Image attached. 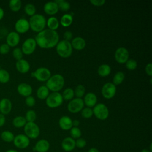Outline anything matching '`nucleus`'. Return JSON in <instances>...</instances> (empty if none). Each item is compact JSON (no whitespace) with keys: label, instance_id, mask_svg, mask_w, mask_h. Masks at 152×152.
<instances>
[{"label":"nucleus","instance_id":"1","mask_svg":"<svg viewBox=\"0 0 152 152\" xmlns=\"http://www.w3.org/2000/svg\"><path fill=\"white\" fill-rule=\"evenodd\" d=\"M37 45L42 49H51L56 46L59 42V36L56 31L48 28L38 33L35 37Z\"/></svg>","mask_w":152,"mask_h":152},{"label":"nucleus","instance_id":"2","mask_svg":"<svg viewBox=\"0 0 152 152\" xmlns=\"http://www.w3.org/2000/svg\"><path fill=\"white\" fill-rule=\"evenodd\" d=\"M65 84V79L63 75L56 74L51 75L46 83V86L49 90L52 92H59Z\"/></svg>","mask_w":152,"mask_h":152},{"label":"nucleus","instance_id":"3","mask_svg":"<svg viewBox=\"0 0 152 152\" xmlns=\"http://www.w3.org/2000/svg\"><path fill=\"white\" fill-rule=\"evenodd\" d=\"M28 23L30 28L37 33L43 30L46 26V20L45 17L40 14H36L30 17Z\"/></svg>","mask_w":152,"mask_h":152},{"label":"nucleus","instance_id":"4","mask_svg":"<svg viewBox=\"0 0 152 152\" xmlns=\"http://www.w3.org/2000/svg\"><path fill=\"white\" fill-rule=\"evenodd\" d=\"M72 49L71 42L65 40L59 41L56 46L58 55L62 58H69L72 55Z\"/></svg>","mask_w":152,"mask_h":152},{"label":"nucleus","instance_id":"5","mask_svg":"<svg viewBox=\"0 0 152 152\" xmlns=\"http://www.w3.org/2000/svg\"><path fill=\"white\" fill-rule=\"evenodd\" d=\"M92 109L93 115L99 120H106L109 116V110L108 107L102 103L96 104Z\"/></svg>","mask_w":152,"mask_h":152},{"label":"nucleus","instance_id":"6","mask_svg":"<svg viewBox=\"0 0 152 152\" xmlns=\"http://www.w3.org/2000/svg\"><path fill=\"white\" fill-rule=\"evenodd\" d=\"M46 105L50 108H56L60 106L63 103L62 94L59 92H52L45 99Z\"/></svg>","mask_w":152,"mask_h":152},{"label":"nucleus","instance_id":"7","mask_svg":"<svg viewBox=\"0 0 152 152\" xmlns=\"http://www.w3.org/2000/svg\"><path fill=\"white\" fill-rule=\"evenodd\" d=\"M24 132L29 139H36L40 134V128L35 122H27L24 126Z\"/></svg>","mask_w":152,"mask_h":152},{"label":"nucleus","instance_id":"8","mask_svg":"<svg viewBox=\"0 0 152 152\" xmlns=\"http://www.w3.org/2000/svg\"><path fill=\"white\" fill-rule=\"evenodd\" d=\"M31 75L41 82L47 81L51 76L50 71L45 67H40L31 72Z\"/></svg>","mask_w":152,"mask_h":152},{"label":"nucleus","instance_id":"9","mask_svg":"<svg viewBox=\"0 0 152 152\" xmlns=\"http://www.w3.org/2000/svg\"><path fill=\"white\" fill-rule=\"evenodd\" d=\"M84 103L81 98L72 99L68 104L67 109L68 111L72 113H76L81 111L84 108Z\"/></svg>","mask_w":152,"mask_h":152},{"label":"nucleus","instance_id":"10","mask_svg":"<svg viewBox=\"0 0 152 152\" xmlns=\"http://www.w3.org/2000/svg\"><path fill=\"white\" fill-rule=\"evenodd\" d=\"M37 44L34 39L30 37L24 40L21 46V50L23 54L29 55L32 54L36 50Z\"/></svg>","mask_w":152,"mask_h":152},{"label":"nucleus","instance_id":"11","mask_svg":"<svg viewBox=\"0 0 152 152\" xmlns=\"http://www.w3.org/2000/svg\"><path fill=\"white\" fill-rule=\"evenodd\" d=\"M101 93L104 98L106 99H110L116 94V87L112 83H106L103 86Z\"/></svg>","mask_w":152,"mask_h":152},{"label":"nucleus","instance_id":"12","mask_svg":"<svg viewBox=\"0 0 152 152\" xmlns=\"http://www.w3.org/2000/svg\"><path fill=\"white\" fill-rule=\"evenodd\" d=\"M14 145L19 149H24L30 145V139L23 134H20L14 137L13 140Z\"/></svg>","mask_w":152,"mask_h":152},{"label":"nucleus","instance_id":"13","mask_svg":"<svg viewBox=\"0 0 152 152\" xmlns=\"http://www.w3.org/2000/svg\"><path fill=\"white\" fill-rule=\"evenodd\" d=\"M129 52L127 49L124 47L118 48L115 52V59L116 61L121 64H125L129 59Z\"/></svg>","mask_w":152,"mask_h":152},{"label":"nucleus","instance_id":"14","mask_svg":"<svg viewBox=\"0 0 152 152\" xmlns=\"http://www.w3.org/2000/svg\"><path fill=\"white\" fill-rule=\"evenodd\" d=\"M14 28L15 31L18 34H23L28 31L30 25L28 21L25 18H20L15 23Z\"/></svg>","mask_w":152,"mask_h":152},{"label":"nucleus","instance_id":"15","mask_svg":"<svg viewBox=\"0 0 152 152\" xmlns=\"http://www.w3.org/2000/svg\"><path fill=\"white\" fill-rule=\"evenodd\" d=\"M20 41V37L16 31L10 32L6 37V43L10 47H15Z\"/></svg>","mask_w":152,"mask_h":152},{"label":"nucleus","instance_id":"16","mask_svg":"<svg viewBox=\"0 0 152 152\" xmlns=\"http://www.w3.org/2000/svg\"><path fill=\"white\" fill-rule=\"evenodd\" d=\"M17 90L19 94L26 97L31 96L33 92L31 86L26 83H22L18 84L17 87Z\"/></svg>","mask_w":152,"mask_h":152},{"label":"nucleus","instance_id":"17","mask_svg":"<svg viewBox=\"0 0 152 152\" xmlns=\"http://www.w3.org/2000/svg\"><path fill=\"white\" fill-rule=\"evenodd\" d=\"M12 102L8 98H3L0 100V112L1 114L8 115L12 109Z\"/></svg>","mask_w":152,"mask_h":152},{"label":"nucleus","instance_id":"18","mask_svg":"<svg viewBox=\"0 0 152 152\" xmlns=\"http://www.w3.org/2000/svg\"><path fill=\"white\" fill-rule=\"evenodd\" d=\"M43 10L46 14L49 15H53L58 12L59 9L57 4L54 1L45 3L43 6Z\"/></svg>","mask_w":152,"mask_h":152},{"label":"nucleus","instance_id":"19","mask_svg":"<svg viewBox=\"0 0 152 152\" xmlns=\"http://www.w3.org/2000/svg\"><path fill=\"white\" fill-rule=\"evenodd\" d=\"M61 147L65 151H71L75 147V140L71 137H66L62 141Z\"/></svg>","mask_w":152,"mask_h":152},{"label":"nucleus","instance_id":"20","mask_svg":"<svg viewBox=\"0 0 152 152\" xmlns=\"http://www.w3.org/2000/svg\"><path fill=\"white\" fill-rule=\"evenodd\" d=\"M50 148L49 141L45 139L37 141L33 150L36 152H47Z\"/></svg>","mask_w":152,"mask_h":152},{"label":"nucleus","instance_id":"21","mask_svg":"<svg viewBox=\"0 0 152 152\" xmlns=\"http://www.w3.org/2000/svg\"><path fill=\"white\" fill-rule=\"evenodd\" d=\"M15 68L21 74H26L29 71L30 65L27 60L21 59L17 61L15 63Z\"/></svg>","mask_w":152,"mask_h":152},{"label":"nucleus","instance_id":"22","mask_svg":"<svg viewBox=\"0 0 152 152\" xmlns=\"http://www.w3.org/2000/svg\"><path fill=\"white\" fill-rule=\"evenodd\" d=\"M83 102L84 104L87 106L88 107H94L96 104L97 102V97L93 92H89L87 93L83 99Z\"/></svg>","mask_w":152,"mask_h":152},{"label":"nucleus","instance_id":"23","mask_svg":"<svg viewBox=\"0 0 152 152\" xmlns=\"http://www.w3.org/2000/svg\"><path fill=\"white\" fill-rule=\"evenodd\" d=\"M71 44L72 49L77 50H81L86 48V42L83 37L78 36L72 39Z\"/></svg>","mask_w":152,"mask_h":152},{"label":"nucleus","instance_id":"24","mask_svg":"<svg viewBox=\"0 0 152 152\" xmlns=\"http://www.w3.org/2000/svg\"><path fill=\"white\" fill-rule=\"evenodd\" d=\"M59 127L65 131L70 130L72 127V120L68 116H63L59 119Z\"/></svg>","mask_w":152,"mask_h":152},{"label":"nucleus","instance_id":"25","mask_svg":"<svg viewBox=\"0 0 152 152\" xmlns=\"http://www.w3.org/2000/svg\"><path fill=\"white\" fill-rule=\"evenodd\" d=\"M111 72V68L108 64H102L97 69V74L102 77L108 76Z\"/></svg>","mask_w":152,"mask_h":152},{"label":"nucleus","instance_id":"26","mask_svg":"<svg viewBox=\"0 0 152 152\" xmlns=\"http://www.w3.org/2000/svg\"><path fill=\"white\" fill-rule=\"evenodd\" d=\"M46 26L48 27V29L56 31L59 26V22L57 18L55 17L52 16L49 17L46 21Z\"/></svg>","mask_w":152,"mask_h":152},{"label":"nucleus","instance_id":"27","mask_svg":"<svg viewBox=\"0 0 152 152\" xmlns=\"http://www.w3.org/2000/svg\"><path fill=\"white\" fill-rule=\"evenodd\" d=\"M49 94V90L46 86L39 87L36 91L37 97L40 100H45Z\"/></svg>","mask_w":152,"mask_h":152},{"label":"nucleus","instance_id":"28","mask_svg":"<svg viewBox=\"0 0 152 152\" xmlns=\"http://www.w3.org/2000/svg\"><path fill=\"white\" fill-rule=\"evenodd\" d=\"M72 16L69 14H65L61 18L60 24L64 27H68L72 24Z\"/></svg>","mask_w":152,"mask_h":152},{"label":"nucleus","instance_id":"29","mask_svg":"<svg viewBox=\"0 0 152 152\" xmlns=\"http://www.w3.org/2000/svg\"><path fill=\"white\" fill-rule=\"evenodd\" d=\"M27 121L24 116H17L15 117L12 120V125L14 127L20 128L24 127L26 124Z\"/></svg>","mask_w":152,"mask_h":152},{"label":"nucleus","instance_id":"30","mask_svg":"<svg viewBox=\"0 0 152 152\" xmlns=\"http://www.w3.org/2000/svg\"><path fill=\"white\" fill-rule=\"evenodd\" d=\"M14 134L8 130L4 131L1 134V140L6 142H12L14 138Z\"/></svg>","mask_w":152,"mask_h":152},{"label":"nucleus","instance_id":"31","mask_svg":"<svg viewBox=\"0 0 152 152\" xmlns=\"http://www.w3.org/2000/svg\"><path fill=\"white\" fill-rule=\"evenodd\" d=\"M22 6V2L20 0H11L9 2L10 9L14 12H17L20 10Z\"/></svg>","mask_w":152,"mask_h":152},{"label":"nucleus","instance_id":"32","mask_svg":"<svg viewBox=\"0 0 152 152\" xmlns=\"http://www.w3.org/2000/svg\"><path fill=\"white\" fill-rule=\"evenodd\" d=\"M125 79V74L122 71H118L115 74L113 78V82L112 83L115 85L118 86L121 84Z\"/></svg>","mask_w":152,"mask_h":152},{"label":"nucleus","instance_id":"33","mask_svg":"<svg viewBox=\"0 0 152 152\" xmlns=\"http://www.w3.org/2000/svg\"><path fill=\"white\" fill-rule=\"evenodd\" d=\"M55 1L58 5L59 10L62 11H67L71 8V5L68 1L64 0H56Z\"/></svg>","mask_w":152,"mask_h":152},{"label":"nucleus","instance_id":"34","mask_svg":"<svg viewBox=\"0 0 152 152\" xmlns=\"http://www.w3.org/2000/svg\"><path fill=\"white\" fill-rule=\"evenodd\" d=\"M74 96V90L71 88H67L65 89L62 94L63 100H71Z\"/></svg>","mask_w":152,"mask_h":152},{"label":"nucleus","instance_id":"35","mask_svg":"<svg viewBox=\"0 0 152 152\" xmlns=\"http://www.w3.org/2000/svg\"><path fill=\"white\" fill-rule=\"evenodd\" d=\"M74 91V96H75L77 98H81L85 95L86 88L83 85L79 84L75 87Z\"/></svg>","mask_w":152,"mask_h":152},{"label":"nucleus","instance_id":"36","mask_svg":"<svg viewBox=\"0 0 152 152\" xmlns=\"http://www.w3.org/2000/svg\"><path fill=\"white\" fill-rule=\"evenodd\" d=\"M24 10L25 13L28 16L31 17L34 14H36V7L32 4H30V3L27 4L24 7Z\"/></svg>","mask_w":152,"mask_h":152},{"label":"nucleus","instance_id":"37","mask_svg":"<svg viewBox=\"0 0 152 152\" xmlns=\"http://www.w3.org/2000/svg\"><path fill=\"white\" fill-rule=\"evenodd\" d=\"M10 75L9 72L4 69H0V83L5 84L10 81Z\"/></svg>","mask_w":152,"mask_h":152},{"label":"nucleus","instance_id":"38","mask_svg":"<svg viewBox=\"0 0 152 152\" xmlns=\"http://www.w3.org/2000/svg\"><path fill=\"white\" fill-rule=\"evenodd\" d=\"M24 118L27 122H34L36 119V113L33 110H28L26 113Z\"/></svg>","mask_w":152,"mask_h":152},{"label":"nucleus","instance_id":"39","mask_svg":"<svg viewBox=\"0 0 152 152\" xmlns=\"http://www.w3.org/2000/svg\"><path fill=\"white\" fill-rule=\"evenodd\" d=\"M81 115L83 118L89 119L93 115V109L90 107H84L81 111Z\"/></svg>","mask_w":152,"mask_h":152},{"label":"nucleus","instance_id":"40","mask_svg":"<svg viewBox=\"0 0 152 152\" xmlns=\"http://www.w3.org/2000/svg\"><path fill=\"white\" fill-rule=\"evenodd\" d=\"M70 135L71 137L73 139H78L81 137V131L78 127L72 126L70 129Z\"/></svg>","mask_w":152,"mask_h":152},{"label":"nucleus","instance_id":"41","mask_svg":"<svg viewBox=\"0 0 152 152\" xmlns=\"http://www.w3.org/2000/svg\"><path fill=\"white\" fill-rule=\"evenodd\" d=\"M125 66L128 70H135L137 67V62L133 59H129L125 63Z\"/></svg>","mask_w":152,"mask_h":152},{"label":"nucleus","instance_id":"42","mask_svg":"<svg viewBox=\"0 0 152 152\" xmlns=\"http://www.w3.org/2000/svg\"><path fill=\"white\" fill-rule=\"evenodd\" d=\"M12 56H13L14 58L17 61L23 59V53L21 48H14L12 50Z\"/></svg>","mask_w":152,"mask_h":152},{"label":"nucleus","instance_id":"43","mask_svg":"<svg viewBox=\"0 0 152 152\" xmlns=\"http://www.w3.org/2000/svg\"><path fill=\"white\" fill-rule=\"evenodd\" d=\"M25 103L26 105L28 107H33L36 104V100L34 97L30 96L26 97Z\"/></svg>","mask_w":152,"mask_h":152},{"label":"nucleus","instance_id":"44","mask_svg":"<svg viewBox=\"0 0 152 152\" xmlns=\"http://www.w3.org/2000/svg\"><path fill=\"white\" fill-rule=\"evenodd\" d=\"M87 142L85 139L83 138H79L75 141V147L79 148H83L86 145Z\"/></svg>","mask_w":152,"mask_h":152},{"label":"nucleus","instance_id":"45","mask_svg":"<svg viewBox=\"0 0 152 152\" xmlns=\"http://www.w3.org/2000/svg\"><path fill=\"white\" fill-rule=\"evenodd\" d=\"M10 50V47L7 43H3L0 46V53L2 55L7 54Z\"/></svg>","mask_w":152,"mask_h":152},{"label":"nucleus","instance_id":"46","mask_svg":"<svg viewBox=\"0 0 152 152\" xmlns=\"http://www.w3.org/2000/svg\"><path fill=\"white\" fill-rule=\"evenodd\" d=\"M90 2L94 6L101 7L106 3V1L104 0H90Z\"/></svg>","mask_w":152,"mask_h":152},{"label":"nucleus","instance_id":"47","mask_svg":"<svg viewBox=\"0 0 152 152\" xmlns=\"http://www.w3.org/2000/svg\"><path fill=\"white\" fill-rule=\"evenodd\" d=\"M145 71L147 75L150 77L152 76V64L151 63H148L146 65L145 67Z\"/></svg>","mask_w":152,"mask_h":152},{"label":"nucleus","instance_id":"48","mask_svg":"<svg viewBox=\"0 0 152 152\" xmlns=\"http://www.w3.org/2000/svg\"><path fill=\"white\" fill-rule=\"evenodd\" d=\"M64 38L65 40L66 41H70L72 38V33L70 31H66L64 34Z\"/></svg>","mask_w":152,"mask_h":152},{"label":"nucleus","instance_id":"49","mask_svg":"<svg viewBox=\"0 0 152 152\" xmlns=\"http://www.w3.org/2000/svg\"><path fill=\"white\" fill-rule=\"evenodd\" d=\"M5 123V115L0 113V127L4 126Z\"/></svg>","mask_w":152,"mask_h":152},{"label":"nucleus","instance_id":"50","mask_svg":"<svg viewBox=\"0 0 152 152\" xmlns=\"http://www.w3.org/2000/svg\"><path fill=\"white\" fill-rule=\"evenodd\" d=\"M80 125V121L77 119H75L72 121V126L78 127V126Z\"/></svg>","mask_w":152,"mask_h":152},{"label":"nucleus","instance_id":"51","mask_svg":"<svg viewBox=\"0 0 152 152\" xmlns=\"http://www.w3.org/2000/svg\"><path fill=\"white\" fill-rule=\"evenodd\" d=\"M4 16V10L0 7V21L3 18Z\"/></svg>","mask_w":152,"mask_h":152},{"label":"nucleus","instance_id":"52","mask_svg":"<svg viewBox=\"0 0 152 152\" xmlns=\"http://www.w3.org/2000/svg\"><path fill=\"white\" fill-rule=\"evenodd\" d=\"M88 152H99V151L98 150V149H97L96 148H94V147H92V148H90Z\"/></svg>","mask_w":152,"mask_h":152},{"label":"nucleus","instance_id":"53","mask_svg":"<svg viewBox=\"0 0 152 152\" xmlns=\"http://www.w3.org/2000/svg\"><path fill=\"white\" fill-rule=\"evenodd\" d=\"M5 152H18V151L17 150H15L14 149H10V150H7Z\"/></svg>","mask_w":152,"mask_h":152},{"label":"nucleus","instance_id":"54","mask_svg":"<svg viewBox=\"0 0 152 152\" xmlns=\"http://www.w3.org/2000/svg\"><path fill=\"white\" fill-rule=\"evenodd\" d=\"M141 152H151V151H150L148 149H147V148H144L142 149Z\"/></svg>","mask_w":152,"mask_h":152},{"label":"nucleus","instance_id":"55","mask_svg":"<svg viewBox=\"0 0 152 152\" xmlns=\"http://www.w3.org/2000/svg\"><path fill=\"white\" fill-rule=\"evenodd\" d=\"M151 80H151V78H150V84H151V83H151Z\"/></svg>","mask_w":152,"mask_h":152}]
</instances>
